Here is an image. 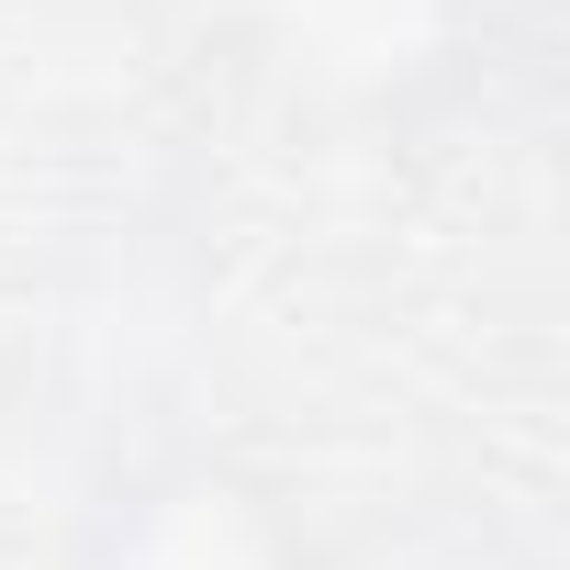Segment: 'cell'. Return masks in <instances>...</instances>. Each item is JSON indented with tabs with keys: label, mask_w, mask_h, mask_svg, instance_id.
I'll return each mask as SVG.
<instances>
[{
	"label": "cell",
	"mask_w": 570,
	"mask_h": 570,
	"mask_svg": "<svg viewBox=\"0 0 570 570\" xmlns=\"http://www.w3.org/2000/svg\"><path fill=\"white\" fill-rule=\"evenodd\" d=\"M79 570H325V537L257 459L157 448L90 503Z\"/></svg>",
	"instance_id": "obj_1"
},
{
	"label": "cell",
	"mask_w": 570,
	"mask_h": 570,
	"mask_svg": "<svg viewBox=\"0 0 570 570\" xmlns=\"http://www.w3.org/2000/svg\"><path fill=\"white\" fill-rule=\"evenodd\" d=\"M268 79L314 112H414L470 68L481 0H246Z\"/></svg>",
	"instance_id": "obj_2"
}]
</instances>
